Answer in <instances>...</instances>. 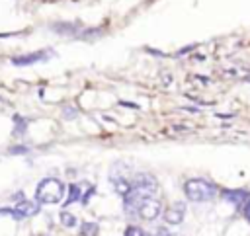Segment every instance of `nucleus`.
Wrapping results in <instances>:
<instances>
[{
  "label": "nucleus",
  "instance_id": "14",
  "mask_svg": "<svg viewBox=\"0 0 250 236\" xmlns=\"http://www.w3.org/2000/svg\"><path fill=\"white\" fill-rule=\"evenodd\" d=\"M242 211H244V216L250 220V197L244 201V209H242Z\"/></svg>",
  "mask_w": 250,
  "mask_h": 236
},
{
  "label": "nucleus",
  "instance_id": "5",
  "mask_svg": "<svg viewBox=\"0 0 250 236\" xmlns=\"http://www.w3.org/2000/svg\"><path fill=\"white\" fill-rule=\"evenodd\" d=\"M51 51H37V53H27V55H20V57H12L10 62L14 66H27V64H33V62H41L45 60Z\"/></svg>",
  "mask_w": 250,
  "mask_h": 236
},
{
  "label": "nucleus",
  "instance_id": "3",
  "mask_svg": "<svg viewBox=\"0 0 250 236\" xmlns=\"http://www.w3.org/2000/svg\"><path fill=\"white\" fill-rule=\"evenodd\" d=\"M39 213V203L37 201H20L14 209H0V215H12L16 220L33 216Z\"/></svg>",
  "mask_w": 250,
  "mask_h": 236
},
{
  "label": "nucleus",
  "instance_id": "7",
  "mask_svg": "<svg viewBox=\"0 0 250 236\" xmlns=\"http://www.w3.org/2000/svg\"><path fill=\"white\" fill-rule=\"evenodd\" d=\"M248 197L250 195L244 189H227V191H223V199L229 201V203H232V205H242Z\"/></svg>",
  "mask_w": 250,
  "mask_h": 236
},
{
  "label": "nucleus",
  "instance_id": "12",
  "mask_svg": "<svg viewBox=\"0 0 250 236\" xmlns=\"http://www.w3.org/2000/svg\"><path fill=\"white\" fill-rule=\"evenodd\" d=\"M123 236H145V232H143L139 226H129Z\"/></svg>",
  "mask_w": 250,
  "mask_h": 236
},
{
  "label": "nucleus",
  "instance_id": "16",
  "mask_svg": "<svg viewBox=\"0 0 250 236\" xmlns=\"http://www.w3.org/2000/svg\"><path fill=\"white\" fill-rule=\"evenodd\" d=\"M168 236H178V234H168Z\"/></svg>",
  "mask_w": 250,
  "mask_h": 236
},
{
  "label": "nucleus",
  "instance_id": "15",
  "mask_svg": "<svg viewBox=\"0 0 250 236\" xmlns=\"http://www.w3.org/2000/svg\"><path fill=\"white\" fill-rule=\"evenodd\" d=\"M10 152L12 154H23V152H27V148L25 146H14V148H10Z\"/></svg>",
  "mask_w": 250,
  "mask_h": 236
},
{
  "label": "nucleus",
  "instance_id": "8",
  "mask_svg": "<svg viewBox=\"0 0 250 236\" xmlns=\"http://www.w3.org/2000/svg\"><path fill=\"white\" fill-rule=\"evenodd\" d=\"M78 199H82V187H80L78 183L68 185V197H66V201H64L62 205H72V203H76Z\"/></svg>",
  "mask_w": 250,
  "mask_h": 236
},
{
  "label": "nucleus",
  "instance_id": "13",
  "mask_svg": "<svg viewBox=\"0 0 250 236\" xmlns=\"http://www.w3.org/2000/svg\"><path fill=\"white\" fill-rule=\"evenodd\" d=\"M62 115H64V119H74V117L78 115V111H76L74 107H64V109H62Z\"/></svg>",
  "mask_w": 250,
  "mask_h": 236
},
{
  "label": "nucleus",
  "instance_id": "2",
  "mask_svg": "<svg viewBox=\"0 0 250 236\" xmlns=\"http://www.w3.org/2000/svg\"><path fill=\"white\" fill-rule=\"evenodd\" d=\"M184 193H186V197L189 201L203 203V201H211L217 195V187L211 181H207V179L193 177V179H188L184 183Z\"/></svg>",
  "mask_w": 250,
  "mask_h": 236
},
{
  "label": "nucleus",
  "instance_id": "4",
  "mask_svg": "<svg viewBox=\"0 0 250 236\" xmlns=\"http://www.w3.org/2000/svg\"><path fill=\"white\" fill-rule=\"evenodd\" d=\"M160 211H162L160 201L154 199V197H148V199H145V201L139 205L137 215H139L141 218H145V220H154V218L160 215Z\"/></svg>",
  "mask_w": 250,
  "mask_h": 236
},
{
  "label": "nucleus",
  "instance_id": "10",
  "mask_svg": "<svg viewBox=\"0 0 250 236\" xmlns=\"http://www.w3.org/2000/svg\"><path fill=\"white\" fill-rule=\"evenodd\" d=\"M14 125H16V127H14V133H16V135H23V133H25V129H27V121H25V119H21L20 115H16V117H14Z\"/></svg>",
  "mask_w": 250,
  "mask_h": 236
},
{
  "label": "nucleus",
  "instance_id": "11",
  "mask_svg": "<svg viewBox=\"0 0 250 236\" xmlns=\"http://www.w3.org/2000/svg\"><path fill=\"white\" fill-rule=\"evenodd\" d=\"M61 222H62L64 226H68V228L76 226V218H74V215H70V213H61Z\"/></svg>",
  "mask_w": 250,
  "mask_h": 236
},
{
  "label": "nucleus",
  "instance_id": "1",
  "mask_svg": "<svg viewBox=\"0 0 250 236\" xmlns=\"http://www.w3.org/2000/svg\"><path fill=\"white\" fill-rule=\"evenodd\" d=\"M66 187L61 179L57 177H45L37 183V189H35V201L39 205H55V203H61L62 201V195H64Z\"/></svg>",
  "mask_w": 250,
  "mask_h": 236
},
{
  "label": "nucleus",
  "instance_id": "9",
  "mask_svg": "<svg viewBox=\"0 0 250 236\" xmlns=\"http://www.w3.org/2000/svg\"><path fill=\"white\" fill-rule=\"evenodd\" d=\"M80 234L82 236H98V224L96 222H84L80 226Z\"/></svg>",
  "mask_w": 250,
  "mask_h": 236
},
{
  "label": "nucleus",
  "instance_id": "6",
  "mask_svg": "<svg viewBox=\"0 0 250 236\" xmlns=\"http://www.w3.org/2000/svg\"><path fill=\"white\" fill-rule=\"evenodd\" d=\"M184 215H186V205L184 203H174L166 213H164V220L168 224H180L184 220Z\"/></svg>",
  "mask_w": 250,
  "mask_h": 236
}]
</instances>
